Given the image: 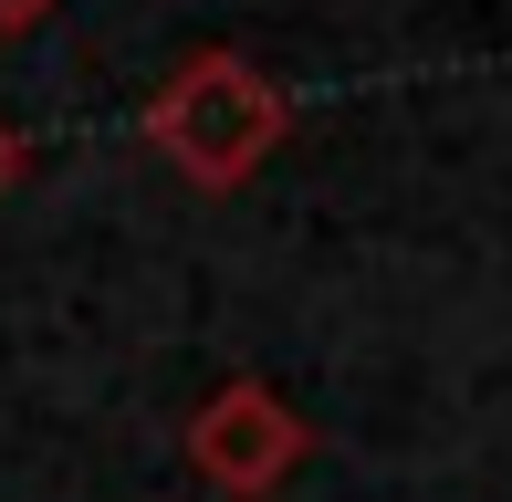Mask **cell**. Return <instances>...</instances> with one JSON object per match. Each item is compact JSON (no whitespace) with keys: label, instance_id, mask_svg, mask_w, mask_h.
<instances>
[{"label":"cell","instance_id":"obj_3","mask_svg":"<svg viewBox=\"0 0 512 502\" xmlns=\"http://www.w3.org/2000/svg\"><path fill=\"white\" fill-rule=\"evenodd\" d=\"M42 11H53V0H0V32H32Z\"/></svg>","mask_w":512,"mask_h":502},{"label":"cell","instance_id":"obj_4","mask_svg":"<svg viewBox=\"0 0 512 502\" xmlns=\"http://www.w3.org/2000/svg\"><path fill=\"white\" fill-rule=\"evenodd\" d=\"M11 178H21V136L0 126V189H11Z\"/></svg>","mask_w":512,"mask_h":502},{"label":"cell","instance_id":"obj_2","mask_svg":"<svg viewBox=\"0 0 512 502\" xmlns=\"http://www.w3.org/2000/svg\"><path fill=\"white\" fill-rule=\"evenodd\" d=\"M304 450H314L304 408H293L283 387H262V377H230L220 398L189 419V471H199V482H220L230 502L283 492L293 471H304Z\"/></svg>","mask_w":512,"mask_h":502},{"label":"cell","instance_id":"obj_1","mask_svg":"<svg viewBox=\"0 0 512 502\" xmlns=\"http://www.w3.org/2000/svg\"><path fill=\"white\" fill-rule=\"evenodd\" d=\"M283 136H293V105H283V84L251 53H199V63H178L147 95V147L168 157L189 189H241Z\"/></svg>","mask_w":512,"mask_h":502}]
</instances>
